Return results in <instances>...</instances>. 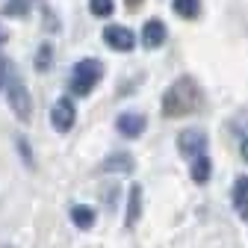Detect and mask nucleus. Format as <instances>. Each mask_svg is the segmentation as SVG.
<instances>
[{"label":"nucleus","mask_w":248,"mask_h":248,"mask_svg":"<svg viewBox=\"0 0 248 248\" xmlns=\"http://www.w3.org/2000/svg\"><path fill=\"white\" fill-rule=\"evenodd\" d=\"M204 107V89L198 86L195 77L183 74L177 77L163 95V115L166 118H177V115H192Z\"/></svg>","instance_id":"nucleus-1"},{"label":"nucleus","mask_w":248,"mask_h":248,"mask_svg":"<svg viewBox=\"0 0 248 248\" xmlns=\"http://www.w3.org/2000/svg\"><path fill=\"white\" fill-rule=\"evenodd\" d=\"M104 77V65H101V59L95 56H89V59H80L74 71H71V80H68V92L77 98H86L92 95V89H95Z\"/></svg>","instance_id":"nucleus-2"},{"label":"nucleus","mask_w":248,"mask_h":248,"mask_svg":"<svg viewBox=\"0 0 248 248\" xmlns=\"http://www.w3.org/2000/svg\"><path fill=\"white\" fill-rule=\"evenodd\" d=\"M6 101H9L12 112H15L21 121H30V115H33V98H30L27 86H24L18 77H12L9 86H6Z\"/></svg>","instance_id":"nucleus-3"},{"label":"nucleus","mask_w":248,"mask_h":248,"mask_svg":"<svg viewBox=\"0 0 248 248\" xmlns=\"http://www.w3.org/2000/svg\"><path fill=\"white\" fill-rule=\"evenodd\" d=\"M74 121H77V107L71 98H59L50 107V124H53L56 133H68L74 127Z\"/></svg>","instance_id":"nucleus-4"},{"label":"nucleus","mask_w":248,"mask_h":248,"mask_svg":"<svg viewBox=\"0 0 248 248\" xmlns=\"http://www.w3.org/2000/svg\"><path fill=\"white\" fill-rule=\"evenodd\" d=\"M177 151L183 154V157H204V151H207V133L198 130V127H186L180 136H177Z\"/></svg>","instance_id":"nucleus-5"},{"label":"nucleus","mask_w":248,"mask_h":248,"mask_svg":"<svg viewBox=\"0 0 248 248\" xmlns=\"http://www.w3.org/2000/svg\"><path fill=\"white\" fill-rule=\"evenodd\" d=\"M104 42H107L112 50H118V53H127V50H133V45H136V36L130 33L127 27L109 24V27H104Z\"/></svg>","instance_id":"nucleus-6"},{"label":"nucleus","mask_w":248,"mask_h":248,"mask_svg":"<svg viewBox=\"0 0 248 248\" xmlns=\"http://www.w3.org/2000/svg\"><path fill=\"white\" fill-rule=\"evenodd\" d=\"M115 127H118V133H121V136H127V139H139V136L145 133V127H148V118H145L142 112H121V115H118V121H115Z\"/></svg>","instance_id":"nucleus-7"},{"label":"nucleus","mask_w":248,"mask_h":248,"mask_svg":"<svg viewBox=\"0 0 248 248\" xmlns=\"http://www.w3.org/2000/svg\"><path fill=\"white\" fill-rule=\"evenodd\" d=\"M166 36H169V30H166V24L160 21V18H151L148 24H145V30H142V42H145V47H160L163 42H166Z\"/></svg>","instance_id":"nucleus-8"},{"label":"nucleus","mask_w":248,"mask_h":248,"mask_svg":"<svg viewBox=\"0 0 248 248\" xmlns=\"http://www.w3.org/2000/svg\"><path fill=\"white\" fill-rule=\"evenodd\" d=\"M231 201H233V207L239 213V219L248 222V174L245 177H236L233 189H231Z\"/></svg>","instance_id":"nucleus-9"},{"label":"nucleus","mask_w":248,"mask_h":248,"mask_svg":"<svg viewBox=\"0 0 248 248\" xmlns=\"http://www.w3.org/2000/svg\"><path fill=\"white\" fill-rule=\"evenodd\" d=\"M139 216H142V186L133 183L130 192H127V216H124V225L133 228L139 222Z\"/></svg>","instance_id":"nucleus-10"},{"label":"nucleus","mask_w":248,"mask_h":248,"mask_svg":"<svg viewBox=\"0 0 248 248\" xmlns=\"http://www.w3.org/2000/svg\"><path fill=\"white\" fill-rule=\"evenodd\" d=\"M133 157L130 154H109L107 157V163H104V171H118V174H127V171H133Z\"/></svg>","instance_id":"nucleus-11"},{"label":"nucleus","mask_w":248,"mask_h":248,"mask_svg":"<svg viewBox=\"0 0 248 248\" xmlns=\"http://www.w3.org/2000/svg\"><path fill=\"white\" fill-rule=\"evenodd\" d=\"M71 222H74L80 231H89L92 225H95V210L86 207V204H74V207H71Z\"/></svg>","instance_id":"nucleus-12"},{"label":"nucleus","mask_w":248,"mask_h":248,"mask_svg":"<svg viewBox=\"0 0 248 248\" xmlns=\"http://www.w3.org/2000/svg\"><path fill=\"white\" fill-rule=\"evenodd\" d=\"M33 6H36V0H6V3H3V15H9V18H27Z\"/></svg>","instance_id":"nucleus-13"},{"label":"nucleus","mask_w":248,"mask_h":248,"mask_svg":"<svg viewBox=\"0 0 248 248\" xmlns=\"http://www.w3.org/2000/svg\"><path fill=\"white\" fill-rule=\"evenodd\" d=\"M210 174H213L210 157H207V154H204V157H195V160H192V180H195V183H207Z\"/></svg>","instance_id":"nucleus-14"},{"label":"nucleus","mask_w":248,"mask_h":248,"mask_svg":"<svg viewBox=\"0 0 248 248\" xmlns=\"http://www.w3.org/2000/svg\"><path fill=\"white\" fill-rule=\"evenodd\" d=\"M171 9H174L180 18H198V12H201V0H174Z\"/></svg>","instance_id":"nucleus-15"},{"label":"nucleus","mask_w":248,"mask_h":248,"mask_svg":"<svg viewBox=\"0 0 248 248\" xmlns=\"http://www.w3.org/2000/svg\"><path fill=\"white\" fill-rule=\"evenodd\" d=\"M89 12L95 18H109L115 12V3L112 0H89Z\"/></svg>","instance_id":"nucleus-16"},{"label":"nucleus","mask_w":248,"mask_h":248,"mask_svg":"<svg viewBox=\"0 0 248 248\" xmlns=\"http://www.w3.org/2000/svg\"><path fill=\"white\" fill-rule=\"evenodd\" d=\"M50 56H53V47L50 45H42L39 53H36V68L39 71H47L50 68Z\"/></svg>","instance_id":"nucleus-17"},{"label":"nucleus","mask_w":248,"mask_h":248,"mask_svg":"<svg viewBox=\"0 0 248 248\" xmlns=\"http://www.w3.org/2000/svg\"><path fill=\"white\" fill-rule=\"evenodd\" d=\"M12 77H15V74H12V62H9L6 56H0V89H6Z\"/></svg>","instance_id":"nucleus-18"},{"label":"nucleus","mask_w":248,"mask_h":248,"mask_svg":"<svg viewBox=\"0 0 248 248\" xmlns=\"http://www.w3.org/2000/svg\"><path fill=\"white\" fill-rule=\"evenodd\" d=\"M15 145H18V151H21L24 163H27L30 169H33V154H30V145H27V139H24V136H18V139H15Z\"/></svg>","instance_id":"nucleus-19"},{"label":"nucleus","mask_w":248,"mask_h":248,"mask_svg":"<svg viewBox=\"0 0 248 248\" xmlns=\"http://www.w3.org/2000/svg\"><path fill=\"white\" fill-rule=\"evenodd\" d=\"M6 39H9V33H6V27H3V24H0V45H3Z\"/></svg>","instance_id":"nucleus-20"},{"label":"nucleus","mask_w":248,"mask_h":248,"mask_svg":"<svg viewBox=\"0 0 248 248\" xmlns=\"http://www.w3.org/2000/svg\"><path fill=\"white\" fill-rule=\"evenodd\" d=\"M142 6V0H127V9H139Z\"/></svg>","instance_id":"nucleus-21"},{"label":"nucleus","mask_w":248,"mask_h":248,"mask_svg":"<svg viewBox=\"0 0 248 248\" xmlns=\"http://www.w3.org/2000/svg\"><path fill=\"white\" fill-rule=\"evenodd\" d=\"M242 157H245V160H248V136H245V139H242Z\"/></svg>","instance_id":"nucleus-22"}]
</instances>
